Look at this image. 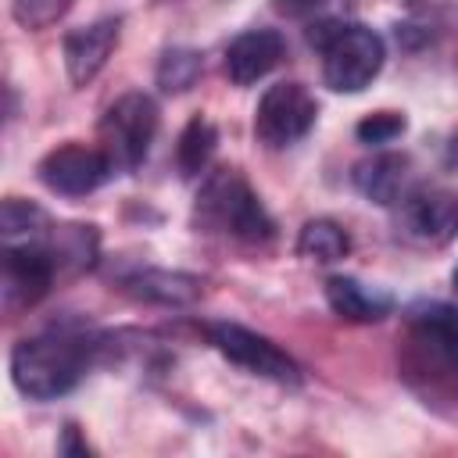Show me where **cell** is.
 Masks as SVG:
<instances>
[{
    "instance_id": "8fae6325",
    "label": "cell",
    "mask_w": 458,
    "mask_h": 458,
    "mask_svg": "<svg viewBox=\"0 0 458 458\" xmlns=\"http://www.w3.org/2000/svg\"><path fill=\"white\" fill-rule=\"evenodd\" d=\"M118 36H122V18H100L64 36V72L72 86H86L100 75V68L118 47Z\"/></svg>"
},
{
    "instance_id": "4fadbf2b",
    "label": "cell",
    "mask_w": 458,
    "mask_h": 458,
    "mask_svg": "<svg viewBox=\"0 0 458 458\" xmlns=\"http://www.w3.org/2000/svg\"><path fill=\"white\" fill-rule=\"evenodd\" d=\"M122 290L132 301L154 308H190L200 301V279L172 268H136L122 279Z\"/></svg>"
},
{
    "instance_id": "9a60e30c",
    "label": "cell",
    "mask_w": 458,
    "mask_h": 458,
    "mask_svg": "<svg viewBox=\"0 0 458 458\" xmlns=\"http://www.w3.org/2000/svg\"><path fill=\"white\" fill-rule=\"evenodd\" d=\"M326 301L347 322H379L394 311L390 293H383L376 286H365L354 276H329L326 279Z\"/></svg>"
},
{
    "instance_id": "30bf717a",
    "label": "cell",
    "mask_w": 458,
    "mask_h": 458,
    "mask_svg": "<svg viewBox=\"0 0 458 458\" xmlns=\"http://www.w3.org/2000/svg\"><path fill=\"white\" fill-rule=\"evenodd\" d=\"M401 229L408 240L444 247L458 236V193L440 186H419L401 197Z\"/></svg>"
},
{
    "instance_id": "7a4b0ae2",
    "label": "cell",
    "mask_w": 458,
    "mask_h": 458,
    "mask_svg": "<svg viewBox=\"0 0 458 458\" xmlns=\"http://www.w3.org/2000/svg\"><path fill=\"white\" fill-rule=\"evenodd\" d=\"M404 376L426 394H458V311L447 304H422L408 318Z\"/></svg>"
},
{
    "instance_id": "7c38bea8",
    "label": "cell",
    "mask_w": 458,
    "mask_h": 458,
    "mask_svg": "<svg viewBox=\"0 0 458 458\" xmlns=\"http://www.w3.org/2000/svg\"><path fill=\"white\" fill-rule=\"evenodd\" d=\"M286 54V39L276 29H247L225 47V75L236 86L265 79Z\"/></svg>"
},
{
    "instance_id": "ffe728a7",
    "label": "cell",
    "mask_w": 458,
    "mask_h": 458,
    "mask_svg": "<svg viewBox=\"0 0 458 458\" xmlns=\"http://www.w3.org/2000/svg\"><path fill=\"white\" fill-rule=\"evenodd\" d=\"M72 4L75 0H11V18L21 29L39 32V29H50L54 21H61Z\"/></svg>"
},
{
    "instance_id": "8992f818",
    "label": "cell",
    "mask_w": 458,
    "mask_h": 458,
    "mask_svg": "<svg viewBox=\"0 0 458 458\" xmlns=\"http://www.w3.org/2000/svg\"><path fill=\"white\" fill-rule=\"evenodd\" d=\"M208 340L222 358L247 369L250 376L272 379L279 386H297L304 379L301 365L279 344H272L268 336H261L240 322H208Z\"/></svg>"
},
{
    "instance_id": "2e32d148",
    "label": "cell",
    "mask_w": 458,
    "mask_h": 458,
    "mask_svg": "<svg viewBox=\"0 0 458 458\" xmlns=\"http://www.w3.org/2000/svg\"><path fill=\"white\" fill-rule=\"evenodd\" d=\"M347 250H351V236L333 218H308L297 233V254L315 265H333L347 258Z\"/></svg>"
},
{
    "instance_id": "44dd1931",
    "label": "cell",
    "mask_w": 458,
    "mask_h": 458,
    "mask_svg": "<svg viewBox=\"0 0 458 458\" xmlns=\"http://www.w3.org/2000/svg\"><path fill=\"white\" fill-rule=\"evenodd\" d=\"M404 129H408L404 114H397V111H376V114H365V118L354 125V136H358L361 143H369V147H386V143H394Z\"/></svg>"
},
{
    "instance_id": "5bb4252c",
    "label": "cell",
    "mask_w": 458,
    "mask_h": 458,
    "mask_svg": "<svg viewBox=\"0 0 458 458\" xmlns=\"http://www.w3.org/2000/svg\"><path fill=\"white\" fill-rule=\"evenodd\" d=\"M354 186L361 197H369L372 204H401V197L408 193V157L401 154H372L365 161L354 165L351 172Z\"/></svg>"
},
{
    "instance_id": "e0dca14e",
    "label": "cell",
    "mask_w": 458,
    "mask_h": 458,
    "mask_svg": "<svg viewBox=\"0 0 458 458\" xmlns=\"http://www.w3.org/2000/svg\"><path fill=\"white\" fill-rule=\"evenodd\" d=\"M215 143H218L215 125H211L204 114L190 118L186 129L179 132V143H175V165H179V175H182V179H197V175H204V168L211 165Z\"/></svg>"
},
{
    "instance_id": "277c9868",
    "label": "cell",
    "mask_w": 458,
    "mask_h": 458,
    "mask_svg": "<svg viewBox=\"0 0 458 458\" xmlns=\"http://www.w3.org/2000/svg\"><path fill=\"white\" fill-rule=\"evenodd\" d=\"M197 218L200 225L243 243H265L276 236L272 215L236 168H215L204 175L197 193Z\"/></svg>"
},
{
    "instance_id": "52a82bcc",
    "label": "cell",
    "mask_w": 458,
    "mask_h": 458,
    "mask_svg": "<svg viewBox=\"0 0 458 458\" xmlns=\"http://www.w3.org/2000/svg\"><path fill=\"white\" fill-rule=\"evenodd\" d=\"M318 104L304 82H276L261 93L254 111V136L268 150H283L311 132Z\"/></svg>"
},
{
    "instance_id": "7402d4cb",
    "label": "cell",
    "mask_w": 458,
    "mask_h": 458,
    "mask_svg": "<svg viewBox=\"0 0 458 458\" xmlns=\"http://www.w3.org/2000/svg\"><path fill=\"white\" fill-rule=\"evenodd\" d=\"M61 451H64V454H89V447L75 440V426L64 429V444H61Z\"/></svg>"
},
{
    "instance_id": "603a6c76",
    "label": "cell",
    "mask_w": 458,
    "mask_h": 458,
    "mask_svg": "<svg viewBox=\"0 0 458 458\" xmlns=\"http://www.w3.org/2000/svg\"><path fill=\"white\" fill-rule=\"evenodd\" d=\"M451 283H454V290H458V268H454V272H451Z\"/></svg>"
},
{
    "instance_id": "d6986e66",
    "label": "cell",
    "mask_w": 458,
    "mask_h": 458,
    "mask_svg": "<svg viewBox=\"0 0 458 458\" xmlns=\"http://www.w3.org/2000/svg\"><path fill=\"white\" fill-rule=\"evenodd\" d=\"M47 229H50V225H47L43 208H36V204H29V200H21V197H7V200L0 204V233H4L7 243H14L18 236L39 240Z\"/></svg>"
},
{
    "instance_id": "6da1fadb",
    "label": "cell",
    "mask_w": 458,
    "mask_h": 458,
    "mask_svg": "<svg viewBox=\"0 0 458 458\" xmlns=\"http://www.w3.org/2000/svg\"><path fill=\"white\" fill-rule=\"evenodd\" d=\"M93 340L72 329H47L11 347V383L32 401H57L79 386L89 369Z\"/></svg>"
},
{
    "instance_id": "ba28073f",
    "label": "cell",
    "mask_w": 458,
    "mask_h": 458,
    "mask_svg": "<svg viewBox=\"0 0 458 458\" xmlns=\"http://www.w3.org/2000/svg\"><path fill=\"white\" fill-rule=\"evenodd\" d=\"M57 276L54 254L39 240L7 243L0 258V304L7 315H18L25 308H36Z\"/></svg>"
},
{
    "instance_id": "ac0fdd59",
    "label": "cell",
    "mask_w": 458,
    "mask_h": 458,
    "mask_svg": "<svg viewBox=\"0 0 458 458\" xmlns=\"http://www.w3.org/2000/svg\"><path fill=\"white\" fill-rule=\"evenodd\" d=\"M200 68H204L200 50H193V47H168L161 54V61H157V72H154L157 89L161 93H186L200 79Z\"/></svg>"
},
{
    "instance_id": "9c48e42d",
    "label": "cell",
    "mask_w": 458,
    "mask_h": 458,
    "mask_svg": "<svg viewBox=\"0 0 458 458\" xmlns=\"http://www.w3.org/2000/svg\"><path fill=\"white\" fill-rule=\"evenodd\" d=\"M114 172L118 168H114V161L107 157L104 147H82V143L54 147L36 165L39 182L50 193H61V197H86V193L100 190Z\"/></svg>"
},
{
    "instance_id": "cb8c5ba5",
    "label": "cell",
    "mask_w": 458,
    "mask_h": 458,
    "mask_svg": "<svg viewBox=\"0 0 458 458\" xmlns=\"http://www.w3.org/2000/svg\"><path fill=\"white\" fill-rule=\"evenodd\" d=\"M397 4H408V0H397Z\"/></svg>"
},
{
    "instance_id": "5b68a950",
    "label": "cell",
    "mask_w": 458,
    "mask_h": 458,
    "mask_svg": "<svg viewBox=\"0 0 458 458\" xmlns=\"http://www.w3.org/2000/svg\"><path fill=\"white\" fill-rule=\"evenodd\" d=\"M100 147L114 161L118 172H132L143 165L154 136H157V104L150 93H122L97 125Z\"/></svg>"
},
{
    "instance_id": "3957f363",
    "label": "cell",
    "mask_w": 458,
    "mask_h": 458,
    "mask_svg": "<svg viewBox=\"0 0 458 458\" xmlns=\"http://www.w3.org/2000/svg\"><path fill=\"white\" fill-rule=\"evenodd\" d=\"M308 39L322 54V79L336 93H361L386 61V43L376 29L358 21H318Z\"/></svg>"
}]
</instances>
